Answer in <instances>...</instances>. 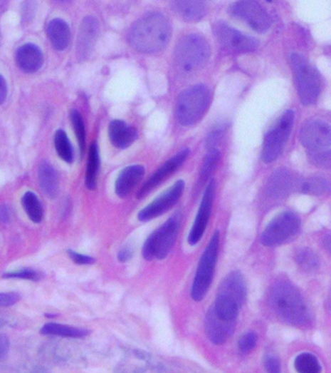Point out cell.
Returning a JSON list of instances; mask_svg holds the SVG:
<instances>
[{"mask_svg": "<svg viewBox=\"0 0 331 373\" xmlns=\"http://www.w3.org/2000/svg\"><path fill=\"white\" fill-rule=\"evenodd\" d=\"M269 305L278 317L295 327H306L312 315L300 292L290 281L277 280L269 292Z\"/></svg>", "mask_w": 331, "mask_h": 373, "instance_id": "1", "label": "cell"}, {"mask_svg": "<svg viewBox=\"0 0 331 373\" xmlns=\"http://www.w3.org/2000/svg\"><path fill=\"white\" fill-rule=\"evenodd\" d=\"M169 21L159 13L144 16L136 21L128 36V41L141 53H154L164 50L171 39Z\"/></svg>", "mask_w": 331, "mask_h": 373, "instance_id": "2", "label": "cell"}, {"mask_svg": "<svg viewBox=\"0 0 331 373\" xmlns=\"http://www.w3.org/2000/svg\"><path fill=\"white\" fill-rule=\"evenodd\" d=\"M300 140L314 165L320 168H330L331 163L330 123L319 119L309 120L301 130Z\"/></svg>", "mask_w": 331, "mask_h": 373, "instance_id": "3", "label": "cell"}, {"mask_svg": "<svg viewBox=\"0 0 331 373\" xmlns=\"http://www.w3.org/2000/svg\"><path fill=\"white\" fill-rule=\"evenodd\" d=\"M245 279L239 271H232L221 282L219 288L214 310L220 317L226 320H236L243 303L245 302Z\"/></svg>", "mask_w": 331, "mask_h": 373, "instance_id": "4", "label": "cell"}, {"mask_svg": "<svg viewBox=\"0 0 331 373\" xmlns=\"http://www.w3.org/2000/svg\"><path fill=\"white\" fill-rule=\"evenodd\" d=\"M211 93L204 85L186 88L179 96L176 103V118L182 126L191 127L199 123L209 108Z\"/></svg>", "mask_w": 331, "mask_h": 373, "instance_id": "5", "label": "cell"}, {"mask_svg": "<svg viewBox=\"0 0 331 373\" xmlns=\"http://www.w3.org/2000/svg\"><path fill=\"white\" fill-rule=\"evenodd\" d=\"M210 56L209 44L199 34H189L179 42L175 50V63L184 74H192L206 64Z\"/></svg>", "mask_w": 331, "mask_h": 373, "instance_id": "6", "label": "cell"}, {"mask_svg": "<svg viewBox=\"0 0 331 373\" xmlns=\"http://www.w3.org/2000/svg\"><path fill=\"white\" fill-rule=\"evenodd\" d=\"M181 214L171 216L164 225L149 235L144 243L142 255L147 261L164 260L172 250L181 225Z\"/></svg>", "mask_w": 331, "mask_h": 373, "instance_id": "7", "label": "cell"}, {"mask_svg": "<svg viewBox=\"0 0 331 373\" xmlns=\"http://www.w3.org/2000/svg\"><path fill=\"white\" fill-rule=\"evenodd\" d=\"M290 66L298 88L299 99L303 106H312L316 103L322 88L319 72L305 56L299 53L290 56Z\"/></svg>", "mask_w": 331, "mask_h": 373, "instance_id": "8", "label": "cell"}, {"mask_svg": "<svg viewBox=\"0 0 331 373\" xmlns=\"http://www.w3.org/2000/svg\"><path fill=\"white\" fill-rule=\"evenodd\" d=\"M219 248H220V233L217 230L214 233L209 244L203 252L197 267L191 291L192 300L196 302H201L204 299L212 284L214 270L217 264Z\"/></svg>", "mask_w": 331, "mask_h": 373, "instance_id": "9", "label": "cell"}, {"mask_svg": "<svg viewBox=\"0 0 331 373\" xmlns=\"http://www.w3.org/2000/svg\"><path fill=\"white\" fill-rule=\"evenodd\" d=\"M300 227L301 220L298 214L293 211L282 212L266 225L261 233V243L266 247L282 245L295 237Z\"/></svg>", "mask_w": 331, "mask_h": 373, "instance_id": "10", "label": "cell"}, {"mask_svg": "<svg viewBox=\"0 0 331 373\" xmlns=\"http://www.w3.org/2000/svg\"><path fill=\"white\" fill-rule=\"evenodd\" d=\"M295 123V113L288 110L282 115L276 125L266 133L261 158L264 163H270L278 159L287 143Z\"/></svg>", "mask_w": 331, "mask_h": 373, "instance_id": "11", "label": "cell"}, {"mask_svg": "<svg viewBox=\"0 0 331 373\" xmlns=\"http://www.w3.org/2000/svg\"><path fill=\"white\" fill-rule=\"evenodd\" d=\"M229 13L232 17L244 21L251 29L260 34L271 28L270 16L256 0H238L229 6Z\"/></svg>", "mask_w": 331, "mask_h": 373, "instance_id": "12", "label": "cell"}, {"mask_svg": "<svg viewBox=\"0 0 331 373\" xmlns=\"http://www.w3.org/2000/svg\"><path fill=\"white\" fill-rule=\"evenodd\" d=\"M216 36L221 47L234 53H250L256 50L258 42L255 39L231 28L226 23H219L215 28Z\"/></svg>", "mask_w": 331, "mask_h": 373, "instance_id": "13", "label": "cell"}, {"mask_svg": "<svg viewBox=\"0 0 331 373\" xmlns=\"http://www.w3.org/2000/svg\"><path fill=\"white\" fill-rule=\"evenodd\" d=\"M185 189V182L179 180L170 189L160 195L156 200L138 213V220L141 222H148L162 216L169 210L180 200L183 190Z\"/></svg>", "mask_w": 331, "mask_h": 373, "instance_id": "14", "label": "cell"}, {"mask_svg": "<svg viewBox=\"0 0 331 373\" xmlns=\"http://www.w3.org/2000/svg\"><path fill=\"white\" fill-rule=\"evenodd\" d=\"M215 194L216 181L213 179L211 180L209 184L207 185L206 189H205L196 220H194V225H192L191 229L189 230L188 243L191 246L196 245L201 240L202 236L204 235L205 230H206L211 212H212Z\"/></svg>", "mask_w": 331, "mask_h": 373, "instance_id": "15", "label": "cell"}, {"mask_svg": "<svg viewBox=\"0 0 331 373\" xmlns=\"http://www.w3.org/2000/svg\"><path fill=\"white\" fill-rule=\"evenodd\" d=\"M236 320H226L217 315L213 307L208 310L205 317V332L210 342L221 345L228 342L233 334Z\"/></svg>", "mask_w": 331, "mask_h": 373, "instance_id": "16", "label": "cell"}, {"mask_svg": "<svg viewBox=\"0 0 331 373\" xmlns=\"http://www.w3.org/2000/svg\"><path fill=\"white\" fill-rule=\"evenodd\" d=\"M189 155V151L188 149L182 150V151L176 154L174 157L171 158L169 160H167V162H165L164 165L160 166L156 173L147 180L146 183L144 184L140 190H139L137 194L139 200L145 198L152 190L156 189L159 184H162L167 177L174 173L175 171L185 163V160L188 159Z\"/></svg>", "mask_w": 331, "mask_h": 373, "instance_id": "17", "label": "cell"}, {"mask_svg": "<svg viewBox=\"0 0 331 373\" xmlns=\"http://www.w3.org/2000/svg\"><path fill=\"white\" fill-rule=\"evenodd\" d=\"M100 32V25L95 18L85 17L80 26L77 39L76 53L80 61L87 60L95 47Z\"/></svg>", "mask_w": 331, "mask_h": 373, "instance_id": "18", "label": "cell"}, {"mask_svg": "<svg viewBox=\"0 0 331 373\" xmlns=\"http://www.w3.org/2000/svg\"><path fill=\"white\" fill-rule=\"evenodd\" d=\"M144 174H145V168L142 165H130L122 169L115 184V192L117 197L127 198L137 186L143 178Z\"/></svg>", "mask_w": 331, "mask_h": 373, "instance_id": "19", "label": "cell"}, {"mask_svg": "<svg viewBox=\"0 0 331 373\" xmlns=\"http://www.w3.org/2000/svg\"><path fill=\"white\" fill-rule=\"evenodd\" d=\"M171 6L182 20L189 23L201 20L206 12L205 0H171Z\"/></svg>", "mask_w": 331, "mask_h": 373, "instance_id": "20", "label": "cell"}, {"mask_svg": "<svg viewBox=\"0 0 331 373\" xmlns=\"http://www.w3.org/2000/svg\"><path fill=\"white\" fill-rule=\"evenodd\" d=\"M16 63L23 72L33 73L41 68L43 63L41 50L36 45H23L16 53Z\"/></svg>", "mask_w": 331, "mask_h": 373, "instance_id": "21", "label": "cell"}, {"mask_svg": "<svg viewBox=\"0 0 331 373\" xmlns=\"http://www.w3.org/2000/svg\"><path fill=\"white\" fill-rule=\"evenodd\" d=\"M295 186V181L292 173L285 169L276 170L268 181L267 195L274 200L284 198L290 194V190Z\"/></svg>", "mask_w": 331, "mask_h": 373, "instance_id": "22", "label": "cell"}, {"mask_svg": "<svg viewBox=\"0 0 331 373\" xmlns=\"http://www.w3.org/2000/svg\"><path fill=\"white\" fill-rule=\"evenodd\" d=\"M137 138V131L122 121L115 120L109 126V138L115 147L127 148Z\"/></svg>", "mask_w": 331, "mask_h": 373, "instance_id": "23", "label": "cell"}, {"mask_svg": "<svg viewBox=\"0 0 331 373\" xmlns=\"http://www.w3.org/2000/svg\"><path fill=\"white\" fill-rule=\"evenodd\" d=\"M38 181L42 192L50 198H57L60 181L56 169L49 163L43 162L39 165Z\"/></svg>", "mask_w": 331, "mask_h": 373, "instance_id": "24", "label": "cell"}, {"mask_svg": "<svg viewBox=\"0 0 331 373\" xmlns=\"http://www.w3.org/2000/svg\"><path fill=\"white\" fill-rule=\"evenodd\" d=\"M47 34L56 50L63 51L68 47L70 42V31L65 21L61 19L51 21L48 25Z\"/></svg>", "mask_w": 331, "mask_h": 373, "instance_id": "25", "label": "cell"}, {"mask_svg": "<svg viewBox=\"0 0 331 373\" xmlns=\"http://www.w3.org/2000/svg\"><path fill=\"white\" fill-rule=\"evenodd\" d=\"M40 332L44 335H55V337L68 338H83L89 334L88 329L58 323H48L44 325Z\"/></svg>", "mask_w": 331, "mask_h": 373, "instance_id": "26", "label": "cell"}, {"mask_svg": "<svg viewBox=\"0 0 331 373\" xmlns=\"http://www.w3.org/2000/svg\"><path fill=\"white\" fill-rule=\"evenodd\" d=\"M98 169H100V154L98 145L93 143L89 152L88 166L85 169V186L89 190H95L98 180Z\"/></svg>", "mask_w": 331, "mask_h": 373, "instance_id": "27", "label": "cell"}, {"mask_svg": "<svg viewBox=\"0 0 331 373\" xmlns=\"http://www.w3.org/2000/svg\"><path fill=\"white\" fill-rule=\"evenodd\" d=\"M21 205L32 222L39 224L43 219V208L37 195L32 192H26L21 198Z\"/></svg>", "mask_w": 331, "mask_h": 373, "instance_id": "28", "label": "cell"}, {"mask_svg": "<svg viewBox=\"0 0 331 373\" xmlns=\"http://www.w3.org/2000/svg\"><path fill=\"white\" fill-rule=\"evenodd\" d=\"M295 261L300 270L305 272H314L320 265L319 257L310 248L299 249L295 255Z\"/></svg>", "mask_w": 331, "mask_h": 373, "instance_id": "29", "label": "cell"}, {"mask_svg": "<svg viewBox=\"0 0 331 373\" xmlns=\"http://www.w3.org/2000/svg\"><path fill=\"white\" fill-rule=\"evenodd\" d=\"M53 142H55V148L57 150L61 159L68 163L73 162V148H72V145L68 136H66L65 131H58L55 134Z\"/></svg>", "mask_w": 331, "mask_h": 373, "instance_id": "30", "label": "cell"}, {"mask_svg": "<svg viewBox=\"0 0 331 373\" xmlns=\"http://www.w3.org/2000/svg\"><path fill=\"white\" fill-rule=\"evenodd\" d=\"M295 367L296 372L300 373H319L322 372L320 362L317 357L310 353H303L295 358Z\"/></svg>", "mask_w": 331, "mask_h": 373, "instance_id": "31", "label": "cell"}, {"mask_svg": "<svg viewBox=\"0 0 331 373\" xmlns=\"http://www.w3.org/2000/svg\"><path fill=\"white\" fill-rule=\"evenodd\" d=\"M299 188L304 194L320 195L325 194L330 190V183H328L327 179L322 178V177H312V178L303 181Z\"/></svg>", "mask_w": 331, "mask_h": 373, "instance_id": "32", "label": "cell"}, {"mask_svg": "<svg viewBox=\"0 0 331 373\" xmlns=\"http://www.w3.org/2000/svg\"><path fill=\"white\" fill-rule=\"evenodd\" d=\"M221 159V153L218 149H211L209 153L205 157L204 162H203L201 171H200L199 178L201 181L209 178L211 174L217 168L219 162Z\"/></svg>", "mask_w": 331, "mask_h": 373, "instance_id": "33", "label": "cell"}, {"mask_svg": "<svg viewBox=\"0 0 331 373\" xmlns=\"http://www.w3.org/2000/svg\"><path fill=\"white\" fill-rule=\"evenodd\" d=\"M71 121L73 123L75 134H76L77 141H78L79 148L81 154H84L85 149V123L83 121L81 114L77 110H73L71 113Z\"/></svg>", "mask_w": 331, "mask_h": 373, "instance_id": "34", "label": "cell"}, {"mask_svg": "<svg viewBox=\"0 0 331 373\" xmlns=\"http://www.w3.org/2000/svg\"><path fill=\"white\" fill-rule=\"evenodd\" d=\"M4 278L25 279V280L38 281L41 279V273L31 268H21V270L10 271L4 275Z\"/></svg>", "mask_w": 331, "mask_h": 373, "instance_id": "35", "label": "cell"}, {"mask_svg": "<svg viewBox=\"0 0 331 373\" xmlns=\"http://www.w3.org/2000/svg\"><path fill=\"white\" fill-rule=\"evenodd\" d=\"M256 343H258V334L255 332H246L240 337L238 342L239 352L243 355L252 352L256 348Z\"/></svg>", "mask_w": 331, "mask_h": 373, "instance_id": "36", "label": "cell"}, {"mask_svg": "<svg viewBox=\"0 0 331 373\" xmlns=\"http://www.w3.org/2000/svg\"><path fill=\"white\" fill-rule=\"evenodd\" d=\"M21 300L17 292H0V307H12Z\"/></svg>", "mask_w": 331, "mask_h": 373, "instance_id": "37", "label": "cell"}, {"mask_svg": "<svg viewBox=\"0 0 331 373\" xmlns=\"http://www.w3.org/2000/svg\"><path fill=\"white\" fill-rule=\"evenodd\" d=\"M34 12H36V2L34 0H26L23 1V6H21V17L23 21H29L34 17Z\"/></svg>", "mask_w": 331, "mask_h": 373, "instance_id": "38", "label": "cell"}, {"mask_svg": "<svg viewBox=\"0 0 331 373\" xmlns=\"http://www.w3.org/2000/svg\"><path fill=\"white\" fill-rule=\"evenodd\" d=\"M68 253L69 257H70L75 264L85 265H92L95 262V259L92 257L87 256V255L77 253V252L72 250H68Z\"/></svg>", "mask_w": 331, "mask_h": 373, "instance_id": "39", "label": "cell"}, {"mask_svg": "<svg viewBox=\"0 0 331 373\" xmlns=\"http://www.w3.org/2000/svg\"><path fill=\"white\" fill-rule=\"evenodd\" d=\"M223 133L224 130L218 128V130L214 131L213 133L209 134L206 140L208 149H217V146L220 143L221 138H223Z\"/></svg>", "mask_w": 331, "mask_h": 373, "instance_id": "40", "label": "cell"}, {"mask_svg": "<svg viewBox=\"0 0 331 373\" xmlns=\"http://www.w3.org/2000/svg\"><path fill=\"white\" fill-rule=\"evenodd\" d=\"M264 366H266V372L271 373H279L281 372V364H280V361L276 357H267Z\"/></svg>", "mask_w": 331, "mask_h": 373, "instance_id": "41", "label": "cell"}, {"mask_svg": "<svg viewBox=\"0 0 331 373\" xmlns=\"http://www.w3.org/2000/svg\"><path fill=\"white\" fill-rule=\"evenodd\" d=\"M9 340L4 334L0 332V362L6 357L9 351Z\"/></svg>", "mask_w": 331, "mask_h": 373, "instance_id": "42", "label": "cell"}, {"mask_svg": "<svg viewBox=\"0 0 331 373\" xmlns=\"http://www.w3.org/2000/svg\"><path fill=\"white\" fill-rule=\"evenodd\" d=\"M132 257V250L130 248H124L117 254V259L121 262H127Z\"/></svg>", "mask_w": 331, "mask_h": 373, "instance_id": "43", "label": "cell"}, {"mask_svg": "<svg viewBox=\"0 0 331 373\" xmlns=\"http://www.w3.org/2000/svg\"><path fill=\"white\" fill-rule=\"evenodd\" d=\"M7 96V85L4 78L0 75V104L4 103Z\"/></svg>", "mask_w": 331, "mask_h": 373, "instance_id": "44", "label": "cell"}, {"mask_svg": "<svg viewBox=\"0 0 331 373\" xmlns=\"http://www.w3.org/2000/svg\"><path fill=\"white\" fill-rule=\"evenodd\" d=\"M10 220V209L7 205L0 206V222L7 223Z\"/></svg>", "mask_w": 331, "mask_h": 373, "instance_id": "45", "label": "cell"}, {"mask_svg": "<svg viewBox=\"0 0 331 373\" xmlns=\"http://www.w3.org/2000/svg\"><path fill=\"white\" fill-rule=\"evenodd\" d=\"M57 1H60V2H68V1H70V0H57Z\"/></svg>", "mask_w": 331, "mask_h": 373, "instance_id": "46", "label": "cell"}]
</instances>
